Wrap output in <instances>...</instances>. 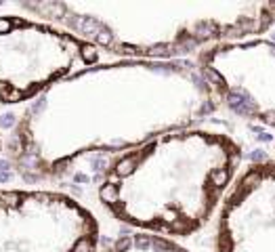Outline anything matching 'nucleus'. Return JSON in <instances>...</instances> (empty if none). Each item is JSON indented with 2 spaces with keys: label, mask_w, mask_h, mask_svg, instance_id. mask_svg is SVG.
I'll return each instance as SVG.
<instances>
[{
  "label": "nucleus",
  "mask_w": 275,
  "mask_h": 252,
  "mask_svg": "<svg viewBox=\"0 0 275 252\" xmlns=\"http://www.w3.org/2000/svg\"><path fill=\"white\" fill-rule=\"evenodd\" d=\"M221 107L250 122L275 126V42L248 38L212 46L196 57Z\"/></svg>",
  "instance_id": "obj_6"
},
{
  "label": "nucleus",
  "mask_w": 275,
  "mask_h": 252,
  "mask_svg": "<svg viewBox=\"0 0 275 252\" xmlns=\"http://www.w3.org/2000/svg\"><path fill=\"white\" fill-rule=\"evenodd\" d=\"M99 252H189L177 240L147 234V231H130L122 234L107 244L99 246Z\"/></svg>",
  "instance_id": "obj_8"
},
{
  "label": "nucleus",
  "mask_w": 275,
  "mask_h": 252,
  "mask_svg": "<svg viewBox=\"0 0 275 252\" xmlns=\"http://www.w3.org/2000/svg\"><path fill=\"white\" fill-rule=\"evenodd\" d=\"M244 149L221 130L166 133L116 156L99 183V204L137 231L189 238L210 223L236 179Z\"/></svg>",
  "instance_id": "obj_2"
},
{
  "label": "nucleus",
  "mask_w": 275,
  "mask_h": 252,
  "mask_svg": "<svg viewBox=\"0 0 275 252\" xmlns=\"http://www.w3.org/2000/svg\"><path fill=\"white\" fill-rule=\"evenodd\" d=\"M4 151V139H2V130H0V154Z\"/></svg>",
  "instance_id": "obj_9"
},
{
  "label": "nucleus",
  "mask_w": 275,
  "mask_h": 252,
  "mask_svg": "<svg viewBox=\"0 0 275 252\" xmlns=\"http://www.w3.org/2000/svg\"><path fill=\"white\" fill-rule=\"evenodd\" d=\"M221 109L206 74L187 59H111L67 76L23 107L4 151L29 183L59 181L93 156H120Z\"/></svg>",
  "instance_id": "obj_1"
},
{
  "label": "nucleus",
  "mask_w": 275,
  "mask_h": 252,
  "mask_svg": "<svg viewBox=\"0 0 275 252\" xmlns=\"http://www.w3.org/2000/svg\"><path fill=\"white\" fill-rule=\"evenodd\" d=\"M116 59L183 61L212 46L259 38L275 25V2H17Z\"/></svg>",
  "instance_id": "obj_3"
},
{
  "label": "nucleus",
  "mask_w": 275,
  "mask_h": 252,
  "mask_svg": "<svg viewBox=\"0 0 275 252\" xmlns=\"http://www.w3.org/2000/svg\"><path fill=\"white\" fill-rule=\"evenodd\" d=\"M0 6H2V4H0Z\"/></svg>",
  "instance_id": "obj_10"
},
{
  "label": "nucleus",
  "mask_w": 275,
  "mask_h": 252,
  "mask_svg": "<svg viewBox=\"0 0 275 252\" xmlns=\"http://www.w3.org/2000/svg\"><path fill=\"white\" fill-rule=\"evenodd\" d=\"M217 252H275V162H254L219 210Z\"/></svg>",
  "instance_id": "obj_7"
},
{
  "label": "nucleus",
  "mask_w": 275,
  "mask_h": 252,
  "mask_svg": "<svg viewBox=\"0 0 275 252\" xmlns=\"http://www.w3.org/2000/svg\"><path fill=\"white\" fill-rule=\"evenodd\" d=\"M97 217L55 189L0 187V252H99Z\"/></svg>",
  "instance_id": "obj_5"
},
{
  "label": "nucleus",
  "mask_w": 275,
  "mask_h": 252,
  "mask_svg": "<svg viewBox=\"0 0 275 252\" xmlns=\"http://www.w3.org/2000/svg\"><path fill=\"white\" fill-rule=\"evenodd\" d=\"M101 59L97 46L63 27L0 15V105L32 103L46 88Z\"/></svg>",
  "instance_id": "obj_4"
}]
</instances>
